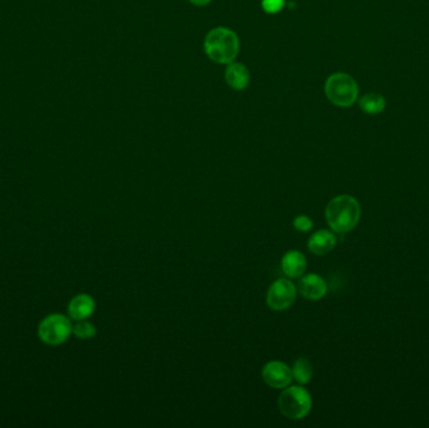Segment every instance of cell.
<instances>
[{
	"label": "cell",
	"mask_w": 429,
	"mask_h": 428,
	"mask_svg": "<svg viewBox=\"0 0 429 428\" xmlns=\"http://www.w3.org/2000/svg\"><path fill=\"white\" fill-rule=\"evenodd\" d=\"M324 92L331 105L340 108L351 107L359 98V86L350 74L337 72L325 80Z\"/></svg>",
	"instance_id": "cell-3"
},
{
	"label": "cell",
	"mask_w": 429,
	"mask_h": 428,
	"mask_svg": "<svg viewBox=\"0 0 429 428\" xmlns=\"http://www.w3.org/2000/svg\"><path fill=\"white\" fill-rule=\"evenodd\" d=\"M212 0H190V3L198 7H205L207 4H210Z\"/></svg>",
	"instance_id": "cell-18"
},
{
	"label": "cell",
	"mask_w": 429,
	"mask_h": 428,
	"mask_svg": "<svg viewBox=\"0 0 429 428\" xmlns=\"http://www.w3.org/2000/svg\"><path fill=\"white\" fill-rule=\"evenodd\" d=\"M358 105L364 114L376 116L383 114L384 109L387 108V100L380 93L369 92L358 98Z\"/></svg>",
	"instance_id": "cell-13"
},
{
	"label": "cell",
	"mask_w": 429,
	"mask_h": 428,
	"mask_svg": "<svg viewBox=\"0 0 429 428\" xmlns=\"http://www.w3.org/2000/svg\"><path fill=\"white\" fill-rule=\"evenodd\" d=\"M311 406L310 393L301 386L286 387L279 397V409L290 420H303L310 413Z\"/></svg>",
	"instance_id": "cell-4"
},
{
	"label": "cell",
	"mask_w": 429,
	"mask_h": 428,
	"mask_svg": "<svg viewBox=\"0 0 429 428\" xmlns=\"http://www.w3.org/2000/svg\"><path fill=\"white\" fill-rule=\"evenodd\" d=\"M292 226L295 228V230L300 231V233H308L310 231L313 226H314V222L311 220L309 216L306 215H299L297 216L294 221H292Z\"/></svg>",
	"instance_id": "cell-16"
},
{
	"label": "cell",
	"mask_w": 429,
	"mask_h": 428,
	"mask_svg": "<svg viewBox=\"0 0 429 428\" xmlns=\"http://www.w3.org/2000/svg\"><path fill=\"white\" fill-rule=\"evenodd\" d=\"M362 217L359 201L350 195H339L329 201L325 208V219L337 234H347L357 228Z\"/></svg>",
	"instance_id": "cell-1"
},
{
	"label": "cell",
	"mask_w": 429,
	"mask_h": 428,
	"mask_svg": "<svg viewBox=\"0 0 429 428\" xmlns=\"http://www.w3.org/2000/svg\"><path fill=\"white\" fill-rule=\"evenodd\" d=\"M337 238L331 230H317L308 241V249L314 255H326L335 248Z\"/></svg>",
	"instance_id": "cell-11"
},
{
	"label": "cell",
	"mask_w": 429,
	"mask_h": 428,
	"mask_svg": "<svg viewBox=\"0 0 429 428\" xmlns=\"http://www.w3.org/2000/svg\"><path fill=\"white\" fill-rule=\"evenodd\" d=\"M73 333L77 338L87 341V339H92L96 337L97 329L89 321H78V323L73 327Z\"/></svg>",
	"instance_id": "cell-15"
},
{
	"label": "cell",
	"mask_w": 429,
	"mask_h": 428,
	"mask_svg": "<svg viewBox=\"0 0 429 428\" xmlns=\"http://www.w3.org/2000/svg\"><path fill=\"white\" fill-rule=\"evenodd\" d=\"M73 333L71 319L63 314H51L40 321L38 335L40 341L49 346H60Z\"/></svg>",
	"instance_id": "cell-5"
},
{
	"label": "cell",
	"mask_w": 429,
	"mask_h": 428,
	"mask_svg": "<svg viewBox=\"0 0 429 428\" xmlns=\"http://www.w3.org/2000/svg\"><path fill=\"white\" fill-rule=\"evenodd\" d=\"M286 0H261V8L265 13L277 14L283 10Z\"/></svg>",
	"instance_id": "cell-17"
},
{
	"label": "cell",
	"mask_w": 429,
	"mask_h": 428,
	"mask_svg": "<svg viewBox=\"0 0 429 428\" xmlns=\"http://www.w3.org/2000/svg\"><path fill=\"white\" fill-rule=\"evenodd\" d=\"M226 83L236 91H243L250 83V72L244 64L232 62L225 71Z\"/></svg>",
	"instance_id": "cell-12"
},
{
	"label": "cell",
	"mask_w": 429,
	"mask_h": 428,
	"mask_svg": "<svg viewBox=\"0 0 429 428\" xmlns=\"http://www.w3.org/2000/svg\"><path fill=\"white\" fill-rule=\"evenodd\" d=\"M291 371H292V378L300 384L309 383L313 378V373H314L310 361L308 358H304V357H301V358L295 361Z\"/></svg>",
	"instance_id": "cell-14"
},
{
	"label": "cell",
	"mask_w": 429,
	"mask_h": 428,
	"mask_svg": "<svg viewBox=\"0 0 429 428\" xmlns=\"http://www.w3.org/2000/svg\"><path fill=\"white\" fill-rule=\"evenodd\" d=\"M96 301L91 295H76L68 305V314L73 321H86L94 313Z\"/></svg>",
	"instance_id": "cell-10"
},
{
	"label": "cell",
	"mask_w": 429,
	"mask_h": 428,
	"mask_svg": "<svg viewBox=\"0 0 429 428\" xmlns=\"http://www.w3.org/2000/svg\"><path fill=\"white\" fill-rule=\"evenodd\" d=\"M297 288L295 284L286 278L274 281L266 294L269 308L275 312H284L290 308L297 301Z\"/></svg>",
	"instance_id": "cell-6"
},
{
	"label": "cell",
	"mask_w": 429,
	"mask_h": 428,
	"mask_svg": "<svg viewBox=\"0 0 429 428\" xmlns=\"http://www.w3.org/2000/svg\"><path fill=\"white\" fill-rule=\"evenodd\" d=\"M308 261L303 253L297 250H290L281 259V270L289 279L303 276L306 270Z\"/></svg>",
	"instance_id": "cell-9"
},
{
	"label": "cell",
	"mask_w": 429,
	"mask_h": 428,
	"mask_svg": "<svg viewBox=\"0 0 429 428\" xmlns=\"http://www.w3.org/2000/svg\"><path fill=\"white\" fill-rule=\"evenodd\" d=\"M299 293L308 301H320L328 293V284L323 276L317 274H306L300 276L297 283Z\"/></svg>",
	"instance_id": "cell-8"
},
{
	"label": "cell",
	"mask_w": 429,
	"mask_h": 428,
	"mask_svg": "<svg viewBox=\"0 0 429 428\" xmlns=\"http://www.w3.org/2000/svg\"><path fill=\"white\" fill-rule=\"evenodd\" d=\"M263 380L271 389H283L290 386L292 382V371L290 367L280 361H271L266 363L261 372Z\"/></svg>",
	"instance_id": "cell-7"
},
{
	"label": "cell",
	"mask_w": 429,
	"mask_h": 428,
	"mask_svg": "<svg viewBox=\"0 0 429 428\" xmlns=\"http://www.w3.org/2000/svg\"><path fill=\"white\" fill-rule=\"evenodd\" d=\"M204 48L207 57L218 64H230L240 52L238 34L231 29L218 27L206 34Z\"/></svg>",
	"instance_id": "cell-2"
}]
</instances>
